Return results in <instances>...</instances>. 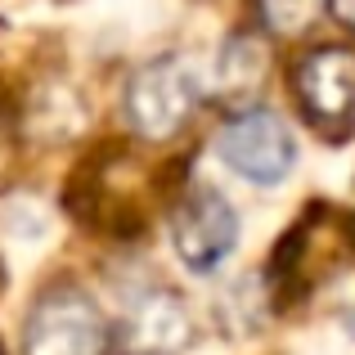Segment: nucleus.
Listing matches in <instances>:
<instances>
[{"mask_svg": "<svg viewBox=\"0 0 355 355\" xmlns=\"http://www.w3.org/2000/svg\"><path fill=\"white\" fill-rule=\"evenodd\" d=\"M23 355H113V324L81 288H45L23 320Z\"/></svg>", "mask_w": 355, "mask_h": 355, "instance_id": "f257e3e1", "label": "nucleus"}, {"mask_svg": "<svg viewBox=\"0 0 355 355\" xmlns=\"http://www.w3.org/2000/svg\"><path fill=\"white\" fill-rule=\"evenodd\" d=\"M355 239V225L329 207H306L302 220L288 230V239L275 248V293L279 297H302L311 288L329 284L342 270Z\"/></svg>", "mask_w": 355, "mask_h": 355, "instance_id": "f03ea898", "label": "nucleus"}, {"mask_svg": "<svg viewBox=\"0 0 355 355\" xmlns=\"http://www.w3.org/2000/svg\"><path fill=\"white\" fill-rule=\"evenodd\" d=\"M198 113V81L180 59H153L126 81V121L139 139H175Z\"/></svg>", "mask_w": 355, "mask_h": 355, "instance_id": "7ed1b4c3", "label": "nucleus"}, {"mask_svg": "<svg viewBox=\"0 0 355 355\" xmlns=\"http://www.w3.org/2000/svg\"><path fill=\"white\" fill-rule=\"evenodd\" d=\"M166 230H171V248L193 275H211L220 261L234 252L239 243V216L230 207V198L211 184H193L180 198L171 202V216H166Z\"/></svg>", "mask_w": 355, "mask_h": 355, "instance_id": "20e7f679", "label": "nucleus"}, {"mask_svg": "<svg viewBox=\"0 0 355 355\" xmlns=\"http://www.w3.org/2000/svg\"><path fill=\"white\" fill-rule=\"evenodd\" d=\"M293 90L306 121L320 135L342 139L355 126V50L351 45H320L293 72Z\"/></svg>", "mask_w": 355, "mask_h": 355, "instance_id": "39448f33", "label": "nucleus"}, {"mask_svg": "<svg viewBox=\"0 0 355 355\" xmlns=\"http://www.w3.org/2000/svg\"><path fill=\"white\" fill-rule=\"evenodd\" d=\"M216 148L230 162V171H239L252 184H279L297 162V144H293L288 121L279 113H270V108H257V104L239 108L220 126Z\"/></svg>", "mask_w": 355, "mask_h": 355, "instance_id": "423d86ee", "label": "nucleus"}, {"mask_svg": "<svg viewBox=\"0 0 355 355\" xmlns=\"http://www.w3.org/2000/svg\"><path fill=\"white\" fill-rule=\"evenodd\" d=\"M193 342V315L184 297L171 288H148L126 306L121 324H113L117 355H184Z\"/></svg>", "mask_w": 355, "mask_h": 355, "instance_id": "0eeeda50", "label": "nucleus"}, {"mask_svg": "<svg viewBox=\"0 0 355 355\" xmlns=\"http://www.w3.org/2000/svg\"><path fill=\"white\" fill-rule=\"evenodd\" d=\"M266 72H270L266 45H261L257 36H234V41L225 45V54H220V63H216V90H220V99L248 108V99L266 86Z\"/></svg>", "mask_w": 355, "mask_h": 355, "instance_id": "6e6552de", "label": "nucleus"}, {"mask_svg": "<svg viewBox=\"0 0 355 355\" xmlns=\"http://www.w3.org/2000/svg\"><path fill=\"white\" fill-rule=\"evenodd\" d=\"M329 0H257V18L270 36H306Z\"/></svg>", "mask_w": 355, "mask_h": 355, "instance_id": "1a4fd4ad", "label": "nucleus"}, {"mask_svg": "<svg viewBox=\"0 0 355 355\" xmlns=\"http://www.w3.org/2000/svg\"><path fill=\"white\" fill-rule=\"evenodd\" d=\"M9 157H14V121H9V113L0 108V171L9 166Z\"/></svg>", "mask_w": 355, "mask_h": 355, "instance_id": "9d476101", "label": "nucleus"}, {"mask_svg": "<svg viewBox=\"0 0 355 355\" xmlns=\"http://www.w3.org/2000/svg\"><path fill=\"white\" fill-rule=\"evenodd\" d=\"M329 9H333V18L355 36V0H329Z\"/></svg>", "mask_w": 355, "mask_h": 355, "instance_id": "9b49d317", "label": "nucleus"}]
</instances>
